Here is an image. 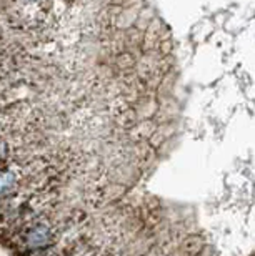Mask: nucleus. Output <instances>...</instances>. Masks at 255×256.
<instances>
[{"instance_id": "obj_1", "label": "nucleus", "mask_w": 255, "mask_h": 256, "mask_svg": "<svg viewBox=\"0 0 255 256\" xmlns=\"http://www.w3.org/2000/svg\"><path fill=\"white\" fill-rule=\"evenodd\" d=\"M14 183V175L10 172H5V173H0V194L9 192L10 186Z\"/></svg>"}]
</instances>
